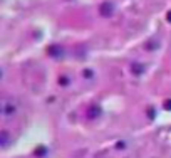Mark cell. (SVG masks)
Listing matches in <instances>:
<instances>
[{
  "label": "cell",
  "instance_id": "obj_1",
  "mask_svg": "<svg viewBox=\"0 0 171 158\" xmlns=\"http://www.w3.org/2000/svg\"><path fill=\"white\" fill-rule=\"evenodd\" d=\"M17 113V103L14 99H7L3 98L2 99V114L3 116H12Z\"/></svg>",
  "mask_w": 171,
  "mask_h": 158
},
{
  "label": "cell",
  "instance_id": "obj_2",
  "mask_svg": "<svg viewBox=\"0 0 171 158\" xmlns=\"http://www.w3.org/2000/svg\"><path fill=\"white\" fill-rule=\"evenodd\" d=\"M9 141H10L9 131L3 130L2 133H0V146H2V148H7V146H9Z\"/></svg>",
  "mask_w": 171,
  "mask_h": 158
},
{
  "label": "cell",
  "instance_id": "obj_3",
  "mask_svg": "<svg viewBox=\"0 0 171 158\" xmlns=\"http://www.w3.org/2000/svg\"><path fill=\"white\" fill-rule=\"evenodd\" d=\"M101 14L106 15V17L112 14V5H111V3H109V5H107V3H104V5L101 7Z\"/></svg>",
  "mask_w": 171,
  "mask_h": 158
},
{
  "label": "cell",
  "instance_id": "obj_4",
  "mask_svg": "<svg viewBox=\"0 0 171 158\" xmlns=\"http://www.w3.org/2000/svg\"><path fill=\"white\" fill-rule=\"evenodd\" d=\"M89 118H96V116L99 114V108H89Z\"/></svg>",
  "mask_w": 171,
  "mask_h": 158
},
{
  "label": "cell",
  "instance_id": "obj_5",
  "mask_svg": "<svg viewBox=\"0 0 171 158\" xmlns=\"http://www.w3.org/2000/svg\"><path fill=\"white\" fill-rule=\"evenodd\" d=\"M164 108H166V109H171V101H166L164 103Z\"/></svg>",
  "mask_w": 171,
  "mask_h": 158
}]
</instances>
